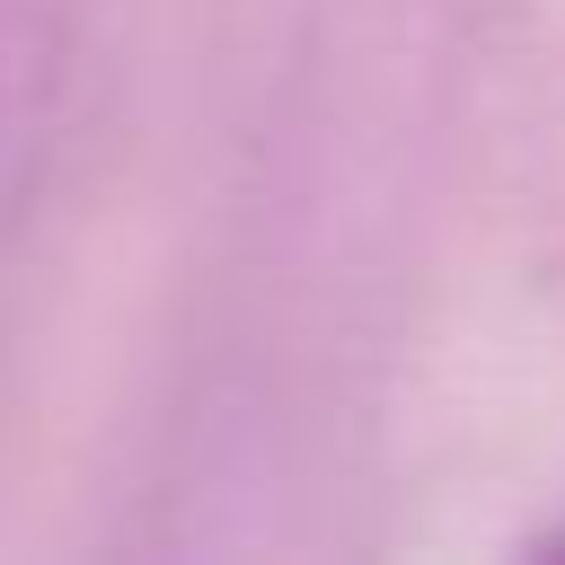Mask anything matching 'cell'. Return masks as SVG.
Listing matches in <instances>:
<instances>
[{"instance_id": "1", "label": "cell", "mask_w": 565, "mask_h": 565, "mask_svg": "<svg viewBox=\"0 0 565 565\" xmlns=\"http://www.w3.org/2000/svg\"><path fill=\"white\" fill-rule=\"evenodd\" d=\"M88 0H0V238L18 230L79 71Z\"/></svg>"}]
</instances>
